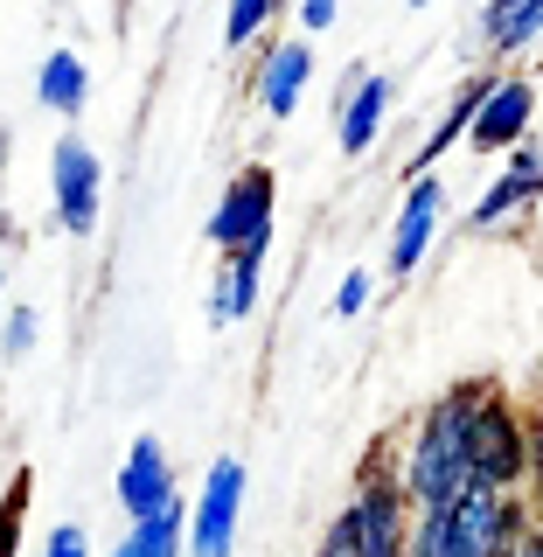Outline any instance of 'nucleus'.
I'll use <instances>...</instances> for the list:
<instances>
[{
	"mask_svg": "<svg viewBox=\"0 0 543 557\" xmlns=\"http://www.w3.org/2000/svg\"><path fill=\"white\" fill-rule=\"evenodd\" d=\"M488 391H495L488 376H460L405 425V440H397V487H405L411 509H453L474 487L467 440H474V411Z\"/></svg>",
	"mask_w": 543,
	"mask_h": 557,
	"instance_id": "f257e3e1",
	"label": "nucleus"
},
{
	"mask_svg": "<svg viewBox=\"0 0 543 557\" xmlns=\"http://www.w3.org/2000/svg\"><path fill=\"white\" fill-rule=\"evenodd\" d=\"M467 467H474V487H488V495H522V467H530V425H522V405L502 391V383L481 397V411H474Z\"/></svg>",
	"mask_w": 543,
	"mask_h": 557,
	"instance_id": "f03ea898",
	"label": "nucleus"
},
{
	"mask_svg": "<svg viewBox=\"0 0 543 557\" xmlns=\"http://www.w3.org/2000/svg\"><path fill=\"white\" fill-rule=\"evenodd\" d=\"M272 209H279V174L272 168H237L231 188L209 209V244H217L223 258L272 251Z\"/></svg>",
	"mask_w": 543,
	"mask_h": 557,
	"instance_id": "7ed1b4c3",
	"label": "nucleus"
},
{
	"mask_svg": "<svg viewBox=\"0 0 543 557\" xmlns=\"http://www.w3.org/2000/svg\"><path fill=\"white\" fill-rule=\"evenodd\" d=\"M244 516V460H209L202 495L188 509V557H231Z\"/></svg>",
	"mask_w": 543,
	"mask_h": 557,
	"instance_id": "20e7f679",
	"label": "nucleus"
},
{
	"mask_svg": "<svg viewBox=\"0 0 543 557\" xmlns=\"http://www.w3.org/2000/svg\"><path fill=\"white\" fill-rule=\"evenodd\" d=\"M49 196H57V223H63L70 237H91V231H98L104 168H98V153L84 147L77 133L57 139V153H49Z\"/></svg>",
	"mask_w": 543,
	"mask_h": 557,
	"instance_id": "39448f33",
	"label": "nucleus"
},
{
	"mask_svg": "<svg viewBox=\"0 0 543 557\" xmlns=\"http://www.w3.org/2000/svg\"><path fill=\"white\" fill-rule=\"evenodd\" d=\"M530 509L522 495H488V487H467L446 509V557H495L509 522Z\"/></svg>",
	"mask_w": 543,
	"mask_h": 557,
	"instance_id": "423d86ee",
	"label": "nucleus"
},
{
	"mask_svg": "<svg viewBox=\"0 0 543 557\" xmlns=\"http://www.w3.org/2000/svg\"><path fill=\"white\" fill-rule=\"evenodd\" d=\"M530 119H536V84L495 77V91L481 98L474 126H467V147L474 153H516V147H530Z\"/></svg>",
	"mask_w": 543,
	"mask_h": 557,
	"instance_id": "0eeeda50",
	"label": "nucleus"
},
{
	"mask_svg": "<svg viewBox=\"0 0 543 557\" xmlns=\"http://www.w3.org/2000/svg\"><path fill=\"white\" fill-rule=\"evenodd\" d=\"M440 216H446V188L440 174H425V182L405 188V209H397V231H391V278H411L425 265L432 237H440Z\"/></svg>",
	"mask_w": 543,
	"mask_h": 557,
	"instance_id": "6e6552de",
	"label": "nucleus"
},
{
	"mask_svg": "<svg viewBox=\"0 0 543 557\" xmlns=\"http://www.w3.org/2000/svg\"><path fill=\"white\" fill-rule=\"evenodd\" d=\"M168 502H182V495H174V460H168V446H161V440H133L126 467H119V509H126V522H153Z\"/></svg>",
	"mask_w": 543,
	"mask_h": 557,
	"instance_id": "1a4fd4ad",
	"label": "nucleus"
},
{
	"mask_svg": "<svg viewBox=\"0 0 543 557\" xmlns=\"http://www.w3.org/2000/svg\"><path fill=\"white\" fill-rule=\"evenodd\" d=\"M348 509L362 522V557H405L411 544V502L397 481H362L348 495Z\"/></svg>",
	"mask_w": 543,
	"mask_h": 557,
	"instance_id": "9d476101",
	"label": "nucleus"
},
{
	"mask_svg": "<svg viewBox=\"0 0 543 557\" xmlns=\"http://www.w3.org/2000/svg\"><path fill=\"white\" fill-rule=\"evenodd\" d=\"M383 119H391V77H377V70H348L342 98H335V139L342 153H370Z\"/></svg>",
	"mask_w": 543,
	"mask_h": 557,
	"instance_id": "9b49d317",
	"label": "nucleus"
},
{
	"mask_svg": "<svg viewBox=\"0 0 543 557\" xmlns=\"http://www.w3.org/2000/svg\"><path fill=\"white\" fill-rule=\"evenodd\" d=\"M543 196V147H516L509 153V168L495 174V182H488V196L474 202V231H495V223H509L516 209H530Z\"/></svg>",
	"mask_w": 543,
	"mask_h": 557,
	"instance_id": "f8f14e48",
	"label": "nucleus"
},
{
	"mask_svg": "<svg viewBox=\"0 0 543 557\" xmlns=\"http://www.w3.org/2000/svg\"><path fill=\"white\" fill-rule=\"evenodd\" d=\"M307 84H313V49L307 42H272L266 57H258V77H251L258 112H266V119H286L293 104H300Z\"/></svg>",
	"mask_w": 543,
	"mask_h": 557,
	"instance_id": "ddd939ff",
	"label": "nucleus"
},
{
	"mask_svg": "<svg viewBox=\"0 0 543 557\" xmlns=\"http://www.w3.org/2000/svg\"><path fill=\"white\" fill-rule=\"evenodd\" d=\"M495 77H502V70H481V77H467L460 91H453V104L440 112V126H432V133H425V147L411 153V182H425V174L440 168V153L453 147V139H467V126H474V112H481V98L495 91Z\"/></svg>",
	"mask_w": 543,
	"mask_h": 557,
	"instance_id": "4468645a",
	"label": "nucleus"
},
{
	"mask_svg": "<svg viewBox=\"0 0 543 557\" xmlns=\"http://www.w3.org/2000/svg\"><path fill=\"white\" fill-rule=\"evenodd\" d=\"M258 278H266V251H244V258H223L217 272V293H209V321L231 327L258 307Z\"/></svg>",
	"mask_w": 543,
	"mask_h": 557,
	"instance_id": "2eb2a0df",
	"label": "nucleus"
},
{
	"mask_svg": "<svg viewBox=\"0 0 543 557\" xmlns=\"http://www.w3.org/2000/svg\"><path fill=\"white\" fill-rule=\"evenodd\" d=\"M35 98H42V112H84V98H91V70H84L77 49H57V57H42L35 70Z\"/></svg>",
	"mask_w": 543,
	"mask_h": 557,
	"instance_id": "dca6fc26",
	"label": "nucleus"
},
{
	"mask_svg": "<svg viewBox=\"0 0 543 557\" xmlns=\"http://www.w3.org/2000/svg\"><path fill=\"white\" fill-rule=\"evenodd\" d=\"M536 35H543V0H495V8H481V42L495 57H516Z\"/></svg>",
	"mask_w": 543,
	"mask_h": 557,
	"instance_id": "f3484780",
	"label": "nucleus"
},
{
	"mask_svg": "<svg viewBox=\"0 0 543 557\" xmlns=\"http://www.w3.org/2000/svg\"><path fill=\"white\" fill-rule=\"evenodd\" d=\"M182 544H188V502H168L153 522H133L112 557H182Z\"/></svg>",
	"mask_w": 543,
	"mask_h": 557,
	"instance_id": "a211bd4d",
	"label": "nucleus"
},
{
	"mask_svg": "<svg viewBox=\"0 0 543 557\" xmlns=\"http://www.w3.org/2000/svg\"><path fill=\"white\" fill-rule=\"evenodd\" d=\"M28 502H35V467H14V474H8V495H0V557H22Z\"/></svg>",
	"mask_w": 543,
	"mask_h": 557,
	"instance_id": "6ab92c4d",
	"label": "nucleus"
},
{
	"mask_svg": "<svg viewBox=\"0 0 543 557\" xmlns=\"http://www.w3.org/2000/svg\"><path fill=\"white\" fill-rule=\"evenodd\" d=\"M522 425H530V467H522V502H530V516L543 522V405L522 411Z\"/></svg>",
	"mask_w": 543,
	"mask_h": 557,
	"instance_id": "aec40b11",
	"label": "nucleus"
},
{
	"mask_svg": "<svg viewBox=\"0 0 543 557\" xmlns=\"http://www.w3.org/2000/svg\"><path fill=\"white\" fill-rule=\"evenodd\" d=\"M266 28H272V0H237V8H231V22H223V49L258 42Z\"/></svg>",
	"mask_w": 543,
	"mask_h": 557,
	"instance_id": "412c9836",
	"label": "nucleus"
},
{
	"mask_svg": "<svg viewBox=\"0 0 543 557\" xmlns=\"http://www.w3.org/2000/svg\"><path fill=\"white\" fill-rule=\"evenodd\" d=\"M313 557H362V522H356V509L342 502V516L321 530V544H313Z\"/></svg>",
	"mask_w": 543,
	"mask_h": 557,
	"instance_id": "4be33fe9",
	"label": "nucleus"
},
{
	"mask_svg": "<svg viewBox=\"0 0 543 557\" xmlns=\"http://www.w3.org/2000/svg\"><path fill=\"white\" fill-rule=\"evenodd\" d=\"M405 557H446V509H411V544Z\"/></svg>",
	"mask_w": 543,
	"mask_h": 557,
	"instance_id": "5701e85b",
	"label": "nucleus"
},
{
	"mask_svg": "<svg viewBox=\"0 0 543 557\" xmlns=\"http://www.w3.org/2000/svg\"><path fill=\"white\" fill-rule=\"evenodd\" d=\"M35 327H42V321H35V307H8V335H0V356L22 362L28 348H35Z\"/></svg>",
	"mask_w": 543,
	"mask_h": 557,
	"instance_id": "b1692460",
	"label": "nucleus"
},
{
	"mask_svg": "<svg viewBox=\"0 0 543 557\" xmlns=\"http://www.w3.org/2000/svg\"><path fill=\"white\" fill-rule=\"evenodd\" d=\"M42 557H91L84 522H57V530H49V544H42Z\"/></svg>",
	"mask_w": 543,
	"mask_h": 557,
	"instance_id": "393cba45",
	"label": "nucleus"
},
{
	"mask_svg": "<svg viewBox=\"0 0 543 557\" xmlns=\"http://www.w3.org/2000/svg\"><path fill=\"white\" fill-rule=\"evenodd\" d=\"M362 307H370V272H348L342 286H335V313H342V321H356Z\"/></svg>",
	"mask_w": 543,
	"mask_h": 557,
	"instance_id": "a878e982",
	"label": "nucleus"
},
{
	"mask_svg": "<svg viewBox=\"0 0 543 557\" xmlns=\"http://www.w3.org/2000/svg\"><path fill=\"white\" fill-rule=\"evenodd\" d=\"M335 28V0H300V35Z\"/></svg>",
	"mask_w": 543,
	"mask_h": 557,
	"instance_id": "bb28decb",
	"label": "nucleus"
},
{
	"mask_svg": "<svg viewBox=\"0 0 543 557\" xmlns=\"http://www.w3.org/2000/svg\"><path fill=\"white\" fill-rule=\"evenodd\" d=\"M8 147H14V139H8V126H0V168H8Z\"/></svg>",
	"mask_w": 543,
	"mask_h": 557,
	"instance_id": "cd10ccee",
	"label": "nucleus"
},
{
	"mask_svg": "<svg viewBox=\"0 0 543 557\" xmlns=\"http://www.w3.org/2000/svg\"><path fill=\"white\" fill-rule=\"evenodd\" d=\"M0 293H8V278H0Z\"/></svg>",
	"mask_w": 543,
	"mask_h": 557,
	"instance_id": "c85d7f7f",
	"label": "nucleus"
}]
</instances>
